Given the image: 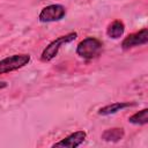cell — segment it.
<instances>
[{
  "label": "cell",
  "mask_w": 148,
  "mask_h": 148,
  "mask_svg": "<svg viewBox=\"0 0 148 148\" xmlns=\"http://www.w3.org/2000/svg\"><path fill=\"white\" fill-rule=\"evenodd\" d=\"M103 43L95 37H87L84 39H82L77 46H76V54L83 59L90 60L96 58L101 50H102Z\"/></svg>",
  "instance_id": "1"
},
{
  "label": "cell",
  "mask_w": 148,
  "mask_h": 148,
  "mask_svg": "<svg viewBox=\"0 0 148 148\" xmlns=\"http://www.w3.org/2000/svg\"><path fill=\"white\" fill-rule=\"evenodd\" d=\"M76 37H77V34H76L75 31H72V32H68V34H66V35H62V36H60V37H58V38H56V39H53V40L43 50V52H42V54H40V60L44 61V62L51 61V60L58 54V52H59L61 45L73 42Z\"/></svg>",
  "instance_id": "2"
},
{
  "label": "cell",
  "mask_w": 148,
  "mask_h": 148,
  "mask_svg": "<svg viewBox=\"0 0 148 148\" xmlns=\"http://www.w3.org/2000/svg\"><path fill=\"white\" fill-rule=\"evenodd\" d=\"M30 59H31L30 54H27V53L13 54V56L1 59L0 60V75L17 71L27 66L30 62Z\"/></svg>",
  "instance_id": "3"
},
{
  "label": "cell",
  "mask_w": 148,
  "mask_h": 148,
  "mask_svg": "<svg viewBox=\"0 0 148 148\" xmlns=\"http://www.w3.org/2000/svg\"><path fill=\"white\" fill-rule=\"evenodd\" d=\"M66 16V8L62 5L59 3H53V5H49L46 7H44L39 15L38 18L40 22L46 23V22H57L62 20Z\"/></svg>",
  "instance_id": "4"
},
{
  "label": "cell",
  "mask_w": 148,
  "mask_h": 148,
  "mask_svg": "<svg viewBox=\"0 0 148 148\" xmlns=\"http://www.w3.org/2000/svg\"><path fill=\"white\" fill-rule=\"evenodd\" d=\"M148 42V30L147 28H142L141 30L130 34L127 37L124 38L121 42V49L123 50H130L139 45H146Z\"/></svg>",
  "instance_id": "5"
},
{
  "label": "cell",
  "mask_w": 148,
  "mask_h": 148,
  "mask_svg": "<svg viewBox=\"0 0 148 148\" xmlns=\"http://www.w3.org/2000/svg\"><path fill=\"white\" fill-rule=\"evenodd\" d=\"M87 133L84 131H76L71 133L69 135H67L66 138L61 139L60 141L56 142L52 145L53 148L56 147H65V148H76L80 145L83 143V141L86 140Z\"/></svg>",
  "instance_id": "6"
},
{
  "label": "cell",
  "mask_w": 148,
  "mask_h": 148,
  "mask_svg": "<svg viewBox=\"0 0 148 148\" xmlns=\"http://www.w3.org/2000/svg\"><path fill=\"white\" fill-rule=\"evenodd\" d=\"M136 105V103H130V102H116L109 105H105L103 108H101L98 110V114L99 116H110V114H114L118 111L125 109V108H130V106H134Z\"/></svg>",
  "instance_id": "7"
},
{
  "label": "cell",
  "mask_w": 148,
  "mask_h": 148,
  "mask_svg": "<svg viewBox=\"0 0 148 148\" xmlns=\"http://www.w3.org/2000/svg\"><path fill=\"white\" fill-rule=\"evenodd\" d=\"M124 31H125V24L120 20H114L106 28V35L113 39L120 38L124 35Z\"/></svg>",
  "instance_id": "8"
},
{
  "label": "cell",
  "mask_w": 148,
  "mask_h": 148,
  "mask_svg": "<svg viewBox=\"0 0 148 148\" xmlns=\"http://www.w3.org/2000/svg\"><path fill=\"white\" fill-rule=\"evenodd\" d=\"M125 135V131L121 127H113V128H109L105 130L102 133V139L106 142H118L120 141Z\"/></svg>",
  "instance_id": "9"
},
{
  "label": "cell",
  "mask_w": 148,
  "mask_h": 148,
  "mask_svg": "<svg viewBox=\"0 0 148 148\" xmlns=\"http://www.w3.org/2000/svg\"><path fill=\"white\" fill-rule=\"evenodd\" d=\"M128 121L133 125H147L148 124V109L145 108L128 118Z\"/></svg>",
  "instance_id": "10"
},
{
  "label": "cell",
  "mask_w": 148,
  "mask_h": 148,
  "mask_svg": "<svg viewBox=\"0 0 148 148\" xmlns=\"http://www.w3.org/2000/svg\"><path fill=\"white\" fill-rule=\"evenodd\" d=\"M8 87V83L6 82V81H0V90L1 89H5V88H7Z\"/></svg>",
  "instance_id": "11"
}]
</instances>
